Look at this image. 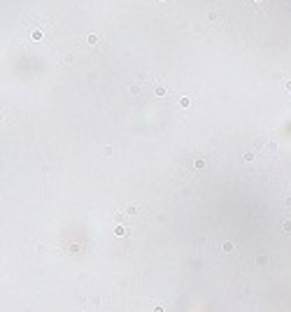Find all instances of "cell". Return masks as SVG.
I'll use <instances>...</instances> for the list:
<instances>
[{"label": "cell", "mask_w": 291, "mask_h": 312, "mask_svg": "<svg viewBox=\"0 0 291 312\" xmlns=\"http://www.w3.org/2000/svg\"><path fill=\"white\" fill-rule=\"evenodd\" d=\"M282 231H284V233H291V217H286V219L282 221Z\"/></svg>", "instance_id": "6da1fadb"}, {"label": "cell", "mask_w": 291, "mask_h": 312, "mask_svg": "<svg viewBox=\"0 0 291 312\" xmlns=\"http://www.w3.org/2000/svg\"><path fill=\"white\" fill-rule=\"evenodd\" d=\"M114 233H116V235H128V228H126V226H116Z\"/></svg>", "instance_id": "7a4b0ae2"}, {"label": "cell", "mask_w": 291, "mask_h": 312, "mask_svg": "<svg viewBox=\"0 0 291 312\" xmlns=\"http://www.w3.org/2000/svg\"><path fill=\"white\" fill-rule=\"evenodd\" d=\"M126 214H138V205H128L126 207Z\"/></svg>", "instance_id": "3957f363"}, {"label": "cell", "mask_w": 291, "mask_h": 312, "mask_svg": "<svg viewBox=\"0 0 291 312\" xmlns=\"http://www.w3.org/2000/svg\"><path fill=\"white\" fill-rule=\"evenodd\" d=\"M233 249H235L233 242H224V252H233Z\"/></svg>", "instance_id": "277c9868"}, {"label": "cell", "mask_w": 291, "mask_h": 312, "mask_svg": "<svg viewBox=\"0 0 291 312\" xmlns=\"http://www.w3.org/2000/svg\"><path fill=\"white\" fill-rule=\"evenodd\" d=\"M179 105H182V107H189V105H191V98H182Z\"/></svg>", "instance_id": "5b68a950"}, {"label": "cell", "mask_w": 291, "mask_h": 312, "mask_svg": "<svg viewBox=\"0 0 291 312\" xmlns=\"http://www.w3.org/2000/svg\"><path fill=\"white\" fill-rule=\"evenodd\" d=\"M86 42H89V44H96V42H98V37H96V35H89V37H86Z\"/></svg>", "instance_id": "8992f818"}, {"label": "cell", "mask_w": 291, "mask_h": 312, "mask_svg": "<svg viewBox=\"0 0 291 312\" xmlns=\"http://www.w3.org/2000/svg\"><path fill=\"white\" fill-rule=\"evenodd\" d=\"M284 205H286V207H291V198H289V196L284 198Z\"/></svg>", "instance_id": "52a82bcc"}, {"label": "cell", "mask_w": 291, "mask_h": 312, "mask_svg": "<svg viewBox=\"0 0 291 312\" xmlns=\"http://www.w3.org/2000/svg\"><path fill=\"white\" fill-rule=\"evenodd\" d=\"M154 312H163V305H156V307H154Z\"/></svg>", "instance_id": "ba28073f"}, {"label": "cell", "mask_w": 291, "mask_h": 312, "mask_svg": "<svg viewBox=\"0 0 291 312\" xmlns=\"http://www.w3.org/2000/svg\"><path fill=\"white\" fill-rule=\"evenodd\" d=\"M284 86H286V91H291V82H286V84H284Z\"/></svg>", "instance_id": "9c48e42d"}]
</instances>
